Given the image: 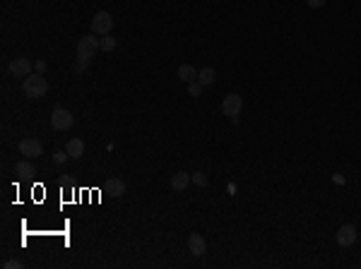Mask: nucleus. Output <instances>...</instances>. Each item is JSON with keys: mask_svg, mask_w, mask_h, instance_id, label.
Instances as JSON below:
<instances>
[{"mask_svg": "<svg viewBox=\"0 0 361 269\" xmlns=\"http://www.w3.org/2000/svg\"><path fill=\"white\" fill-rule=\"evenodd\" d=\"M22 92L27 99H44L46 94H48V82H46L41 75H29L24 77V84H22Z\"/></svg>", "mask_w": 361, "mask_h": 269, "instance_id": "obj_1", "label": "nucleus"}, {"mask_svg": "<svg viewBox=\"0 0 361 269\" xmlns=\"http://www.w3.org/2000/svg\"><path fill=\"white\" fill-rule=\"evenodd\" d=\"M97 51H101V39H97V34H94V36L87 34V36H82V39L77 41V58L92 60Z\"/></svg>", "mask_w": 361, "mask_h": 269, "instance_id": "obj_2", "label": "nucleus"}, {"mask_svg": "<svg viewBox=\"0 0 361 269\" xmlns=\"http://www.w3.org/2000/svg\"><path fill=\"white\" fill-rule=\"evenodd\" d=\"M73 123H75V116H73L70 111H65V108H55L53 113H51V128L58 130V132L70 130Z\"/></svg>", "mask_w": 361, "mask_h": 269, "instance_id": "obj_3", "label": "nucleus"}, {"mask_svg": "<svg viewBox=\"0 0 361 269\" xmlns=\"http://www.w3.org/2000/svg\"><path fill=\"white\" fill-rule=\"evenodd\" d=\"M113 29V17H111L109 12H97L94 17H92V34H97V36H106L111 34Z\"/></svg>", "mask_w": 361, "mask_h": 269, "instance_id": "obj_4", "label": "nucleus"}, {"mask_svg": "<svg viewBox=\"0 0 361 269\" xmlns=\"http://www.w3.org/2000/svg\"><path fill=\"white\" fill-rule=\"evenodd\" d=\"M241 108H243V99H241L239 94H229V97L222 101V111H224V116H229L234 123L239 120Z\"/></svg>", "mask_w": 361, "mask_h": 269, "instance_id": "obj_5", "label": "nucleus"}, {"mask_svg": "<svg viewBox=\"0 0 361 269\" xmlns=\"http://www.w3.org/2000/svg\"><path fill=\"white\" fill-rule=\"evenodd\" d=\"M17 151H20L22 156H27V159H39V156L44 154V147H41V142L39 140L27 137V140H22L20 144H17Z\"/></svg>", "mask_w": 361, "mask_h": 269, "instance_id": "obj_6", "label": "nucleus"}, {"mask_svg": "<svg viewBox=\"0 0 361 269\" xmlns=\"http://www.w3.org/2000/svg\"><path fill=\"white\" fill-rule=\"evenodd\" d=\"M356 226L354 224H344V226H339L337 231V245H342V248H351L354 243H356Z\"/></svg>", "mask_w": 361, "mask_h": 269, "instance_id": "obj_7", "label": "nucleus"}, {"mask_svg": "<svg viewBox=\"0 0 361 269\" xmlns=\"http://www.w3.org/2000/svg\"><path fill=\"white\" fill-rule=\"evenodd\" d=\"M8 70H10V75H15V77H29L34 70V65L29 58H15Z\"/></svg>", "mask_w": 361, "mask_h": 269, "instance_id": "obj_8", "label": "nucleus"}, {"mask_svg": "<svg viewBox=\"0 0 361 269\" xmlns=\"http://www.w3.org/2000/svg\"><path fill=\"white\" fill-rule=\"evenodd\" d=\"M188 250H190L195 257H200V255L207 252V240L200 236V233H193V236L188 238Z\"/></svg>", "mask_w": 361, "mask_h": 269, "instance_id": "obj_9", "label": "nucleus"}, {"mask_svg": "<svg viewBox=\"0 0 361 269\" xmlns=\"http://www.w3.org/2000/svg\"><path fill=\"white\" fill-rule=\"evenodd\" d=\"M190 181H193V175H188L186 171H178L174 178H171V190H174V193H183V190H188Z\"/></svg>", "mask_w": 361, "mask_h": 269, "instance_id": "obj_10", "label": "nucleus"}, {"mask_svg": "<svg viewBox=\"0 0 361 269\" xmlns=\"http://www.w3.org/2000/svg\"><path fill=\"white\" fill-rule=\"evenodd\" d=\"M65 151L70 154V159H82V154H85V142L82 140H70L65 144Z\"/></svg>", "mask_w": 361, "mask_h": 269, "instance_id": "obj_11", "label": "nucleus"}, {"mask_svg": "<svg viewBox=\"0 0 361 269\" xmlns=\"http://www.w3.org/2000/svg\"><path fill=\"white\" fill-rule=\"evenodd\" d=\"M106 193H109L111 197H123V195H125V183H123L120 178H111L109 185H106Z\"/></svg>", "mask_w": 361, "mask_h": 269, "instance_id": "obj_12", "label": "nucleus"}, {"mask_svg": "<svg viewBox=\"0 0 361 269\" xmlns=\"http://www.w3.org/2000/svg\"><path fill=\"white\" fill-rule=\"evenodd\" d=\"M178 79H181V82H186V84L195 82L197 79L195 67H193V65H181V67H178Z\"/></svg>", "mask_w": 361, "mask_h": 269, "instance_id": "obj_13", "label": "nucleus"}, {"mask_svg": "<svg viewBox=\"0 0 361 269\" xmlns=\"http://www.w3.org/2000/svg\"><path fill=\"white\" fill-rule=\"evenodd\" d=\"M217 79V72H214V67H202L200 72H197V82L202 86H207V84H212Z\"/></svg>", "mask_w": 361, "mask_h": 269, "instance_id": "obj_14", "label": "nucleus"}, {"mask_svg": "<svg viewBox=\"0 0 361 269\" xmlns=\"http://www.w3.org/2000/svg\"><path fill=\"white\" fill-rule=\"evenodd\" d=\"M15 173H20V175H32V173H36V168H34L32 161H17L15 163Z\"/></svg>", "mask_w": 361, "mask_h": 269, "instance_id": "obj_15", "label": "nucleus"}, {"mask_svg": "<svg viewBox=\"0 0 361 269\" xmlns=\"http://www.w3.org/2000/svg\"><path fill=\"white\" fill-rule=\"evenodd\" d=\"M116 48V39L111 36V34H106V36H101V51H106V53H111Z\"/></svg>", "mask_w": 361, "mask_h": 269, "instance_id": "obj_16", "label": "nucleus"}, {"mask_svg": "<svg viewBox=\"0 0 361 269\" xmlns=\"http://www.w3.org/2000/svg\"><path fill=\"white\" fill-rule=\"evenodd\" d=\"M193 183L200 185V188H205V185H207V175H205V173H200V171H195L193 173Z\"/></svg>", "mask_w": 361, "mask_h": 269, "instance_id": "obj_17", "label": "nucleus"}, {"mask_svg": "<svg viewBox=\"0 0 361 269\" xmlns=\"http://www.w3.org/2000/svg\"><path fill=\"white\" fill-rule=\"evenodd\" d=\"M188 92H190V97H200V94H202V84H200V82H190V84H188Z\"/></svg>", "mask_w": 361, "mask_h": 269, "instance_id": "obj_18", "label": "nucleus"}, {"mask_svg": "<svg viewBox=\"0 0 361 269\" xmlns=\"http://www.w3.org/2000/svg\"><path fill=\"white\" fill-rule=\"evenodd\" d=\"M89 63H92V60H87V58H77L75 60V72L77 75H80V72H85V67H87Z\"/></svg>", "mask_w": 361, "mask_h": 269, "instance_id": "obj_19", "label": "nucleus"}, {"mask_svg": "<svg viewBox=\"0 0 361 269\" xmlns=\"http://www.w3.org/2000/svg\"><path fill=\"white\" fill-rule=\"evenodd\" d=\"M67 159H70V154H67V151H55V154H53V161L55 163H65Z\"/></svg>", "mask_w": 361, "mask_h": 269, "instance_id": "obj_20", "label": "nucleus"}, {"mask_svg": "<svg viewBox=\"0 0 361 269\" xmlns=\"http://www.w3.org/2000/svg\"><path fill=\"white\" fill-rule=\"evenodd\" d=\"M3 267H5V269H22L24 264H22V262H17V259H8Z\"/></svg>", "mask_w": 361, "mask_h": 269, "instance_id": "obj_21", "label": "nucleus"}, {"mask_svg": "<svg viewBox=\"0 0 361 269\" xmlns=\"http://www.w3.org/2000/svg\"><path fill=\"white\" fill-rule=\"evenodd\" d=\"M34 70H36V75H44V72H46V63H44V60H36V63H34Z\"/></svg>", "mask_w": 361, "mask_h": 269, "instance_id": "obj_22", "label": "nucleus"}, {"mask_svg": "<svg viewBox=\"0 0 361 269\" xmlns=\"http://www.w3.org/2000/svg\"><path fill=\"white\" fill-rule=\"evenodd\" d=\"M325 3H328V0H306V5H308V8H323Z\"/></svg>", "mask_w": 361, "mask_h": 269, "instance_id": "obj_23", "label": "nucleus"}]
</instances>
